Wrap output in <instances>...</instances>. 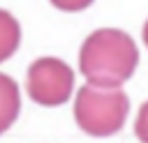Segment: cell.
Listing matches in <instances>:
<instances>
[{"mask_svg":"<svg viewBox=\"0 0 148 143\" xmlns=\"http://www.w3.org/2000/svg\"><path fill=\"white\" fill-rule=\"evenodd\" d=\"M139 65L134 39L116 28H102L86 37L79 53V69L92 85H120Z\"/></svg>","mask_w":148,"mask_h":143,"instance_id":"obj_1","label":"cell"},{"mask_svg":"<svg viewBox=\"0 0 148 143\" xmlns=\"http://www.w3.org/2000/svg\"><path fill=\"white\" fill-rule=\"evenodd\" d=\"M130 113V99L118 85H83L74 99V120L90 136H111L120 131Z\"/></svg>","mask_w":148,"mask_h":143,"instance_id":"obj_2","label":"cell"},{"mask_svg":"<svg viewBox=\"0 0 148 143\" xmlns=\"http://www.w3.org/2000/svg\"><path fill=\"white\" fill-rule=\"evenodd\" d=\"M28 95L39 106H60L74 92V69L58 58H37L28 67Z\"/></svg>","mask_w":148,"mask_h":143,"instance_id":"obj_3","label":"cell"},{"mask_svg":"<svg viewBox=\"0 0 148 143\" xmlns=\"http://www.w3.org/2000/svg\"><path fill=\"white\" fill-rule=\"evenodd\" d=\"M21 113V92L12 76L0 74V134H5Z\"/></svg>","mask_w":148,"mask_h":143,"instance_id":"obj_4","label":"cell"},{"mask_svg":"<svg viewBox=\"0 0 148 143\" xmlns=\"http://www.w3.org/2000/svg\"><path fill=\"white\" fill-rule=\"evenodd\" d=\"M18 44H21V25H18V21L9 12L0 9V62L12 58L16 53V48H18Z\"/></svg>","mask_w":148,"mask_h":143,"instance_id":"obj_5","label":"cell"},{"mask_svg":"<svg viewBox=\"0 0 148 143\" xmlns=\"http://www.w3.org/2000/svg\"><path fill=\"white\" fill-rule=\"evenodd\" d=\"M134 134L141 143H148V101H143V106L139 108V115L134 122Z\"/></svg>","mask_w":148,"mask_h":143,"instance_id":"obj_6","label":"cell"},{"mask_svg":"<svg viewBox=\"0 0 148 143\" xmlns=\"http://www.w3.org/2000/svg\"><path fill=\"white\" fill-rule=\"evenodd\" d=\"M51 5L60 12H81L92 5V0H51Z\"/></svg>","mask_w":148,"mask_h":143,"instance_id":"obj_7","label":"cell"},{"mask_svg":"<svg viewBox=\"0 0 148 143\" xmlns=\"http://www.w3.org/2000/svg\"><path fill=\"white\" fill-rule=\"evenodd\" d=\"M143 44L148 46V21H146V25H143Z\"/></svg>","mask_w":148,"mask_h":143,"instance_id":"obj_8","label":"cell"}]
</instances>
